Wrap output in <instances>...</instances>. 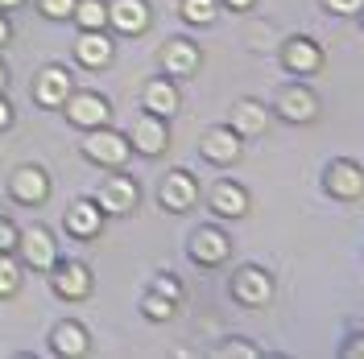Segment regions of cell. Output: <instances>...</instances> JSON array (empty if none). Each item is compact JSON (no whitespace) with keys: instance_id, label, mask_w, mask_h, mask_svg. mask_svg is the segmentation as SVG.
<instances>
[{"instance_id":"39","label":"cell","mask_w":364,"mask_h":359,"mask_svg":"<svg viewBox=\"0 0 364 359\" xmlns=\"http://www.w3.org/2000/svg\"><path fill=\"white\" fill-rule=\"evenodd\" d=\"M360 13H364V9H360Z\"/></svg>"},{"instance_id":"12","label":"cell","mask_w":364,"mask_h":359,"mask_svg":"<svg viewBox=\"0 0 364 359\" xmlns=\"http://www.w3.org/2000/svg\"><path fill=\"white\" fill-rule=\"evenodd\" d=\"M108 21L120 33H145L149 29V4L145 0H112L108 4Z\"/></svg>"},{"instance_id":"18","label":"cell","mask_w":364,"mask_h":359,"mask_svg":"<svg viewBox=\"0 0 364 359\" xmlns=\"http://www.w3.org/2000/svg\"><path fill=\"white\" fill-rule=\"evenodd\" d=\"M13 194H17L21 202H46V194H50V178H46L38 165H25V170L13 174Z\"/></svg>"},{"instance_id":"5","label":"cell","mask_w":364,"mask_h":359,"mask_svg":"<svg viewBox=\"0 0 364 359\" xmlns=\"http://www.w3.org/2000/svg\"><path fill=\"white\" fill-rule=\"evenodd\" d=\"M63 104H67L70 124H79V128H100V124H108V120H112V108H108V99H104V95H95V91H79V95H67Z\"/></svg>"},{"instance_id":"19","label":"cell","mask_w":364,"mask_h":359,"mask_svg":"<svg viewBox=\"0 0 364 359\" xmlns=\"http://www.w3.org/2000/svg\"><path fill=\"white\" fill-rule=\"evenodd\" d=\"M67 95H70V74L63 67H46L42 79H38V104H46V108H58Z\"/></svg>"},{"instance_id":"14","label":"cell","mask_w":364,"mask_h":359,"mask_svg":"<svg viewBox=\"0 0 364 359\" xmlns=\"http://www.w3.org/2000/svg\"><path fill=\"white\" fill-rule=\"evenodd\" d=\"M282 62H286V70H294V74H315L323 67V50L311 38H294V42H286V50H282Z\"/></svg>"},{"instance_id":"4","label":"cell","mask_w":364,"mask_h":359,"mask_svg":"<svg viewBox=\"0 0 364 359\" xmlns=\"http://www.w3.org/2000/svg\"><path fill=\"white\" fill-rule=\"evenodd\" d=\"M158 199H161V206H166V211L182 215V211H191V206L199 202V182L191 178L186 170H170V174L161 178Z\"/></svg>"},{"instance_id":"2","label":"cell","mask_w":364,"mask_h":359,"mask_svg":"<svg viewBox=\"0 0 364 359\" xmlns=\"http://www.w3.org/2000/svg\"><path fill=\"white\" fill-rule=\"evenodd\" d=\"M141 199V190H136L133 178H124V174H108V178L100 182V190H95V206L104 211V215H129Z\"/></svg>"},{"instance_id":"15","label":"cell","mask_w":364,"mask_h":359,"mask_svg":"<svg viewBox=\"0 0 364 359\" xmlns=\"http://www.w3.org/2000/svg\"><path fill=\"white\" fill-rule=\"evenodd\" d=\"M75 54H79V62L91 70L108 67L112 62V42L104 38V29H83V38L75 42Z\"/></svg>"},{"instance_id":"8","label":"cell","mask_w":364,"mask_h":359,"mask_svg":"<svg viewBox=\"0 0 364 359\" xmlns=\"http://www.w3.org/2000/svg\"><path fill=\"white\" fill-rule=\"evenodd\" d=\"M133 145L141 158H158V153H166V145H170V128H166V120L154 112H145L141 120H136V128H133Z\"/></svg>"},{"instance_id":"35","label":"cell","mask_w":364,"mask_h":359,"mask_svg":"<svg viewBox=\"0 0 364 359\" xmlns=\"http://www.w3.org/2000/svg\"><path fill=\"white\" fill-rule=\"evenodd\" d=\"M224 4H228V9H249L252 0H224Z\"/></svg>"},{"instance_id":"27","label":"cell","mask_w":364,"mask_h":359,"mask_svg":"<svg viewBox=\"0 0 364 359\" xmlns=\"http://www.w3.org/2000/svg\"><path fill=\"white\" fill-rule=\"evenodd\" d=\"M17 285H21V272H17V265L0 252V297H9V293H17Z\"/></svg>"},{"instance_id":"22","label":"cell","mask_w":364,"mask_h":359,"mask_svg":"<svg viewBox=\"0 0 364 359\" xmlns=\"http://www.w3.org/2000/svg\"><path fill=\"white\" fill-rule=\"evenodd\" d=\"M100 215H104V211H100L95 202H87V199L75 202V206L67 211V231H75L79 240H87V236L100 231Z\"/></svg>"},{"instance_id":"16","label":"cell","mask_w":364,"mask_h":359,"mask_svg":"<svg viewBox=\"0 0 364 359\" xmlns=\"http://www.w3.org/2000/svg\"><path fill=\"white\" fill-rule=\"evenodd\" d=\"M54 289L63 293V297H70V302L87 297V289H91V272H87V265H79V260H67V265H58V272H54Z\"/></svg>"},{"instance_id":"24","label":"cell","mask_w":364,"mask_h":359,"mask_svg":"<svg viewBox=\"0 0 364 359\" xmlns=\"http://www.w3.org/2000/svg\"><path fill=\"white\" fill-rule=\"evenodd\" d=\"M70 17L83 25V29H104L108 25V4L104 0H75V13Z\"/></svg>"},{"instance_id":"7","label":"cell","mask_w":364,"mask_h":359,"mask_svg":"<svg viewBox=\"0 0 364 359\" xmlns=\"http://www.w3.org/2000/svg\"><path fill=\"white\" fill-rule=\"evenodd\" d=\"M327 194H336V199H343V202L360 199L364 194V170L348 158L331 161V165H327Z\"/></svg>"},{"instance_id":"37","label":"cell","mask_w":364,"mask_h":359,"mask_svg":"<svg viewBox=\"0 0 364 359\" xmlns=\"http://www.w3.org/2000/svg\"><path fill=\"white\" fill-rule=\"evenodd\" d=\"M17 4H21V0H0V9H17Z\"/></svg>"},{"instance_id":"33","label":"cell","mask_w":364,"mask_h":359,"mask_svg":"<svg viewBox=\"0 0 364 359\" xmlns=\"http://www.w3.org/2000/svg\"><path fill=\"white\" fill-rule=\"evenodd\" d=\"M343 355H348V359H364V335H356V338H352V343L343 347Z\"/></svg>"},{"instance_id":"10","label":"cell","mask_w":364,"mask_h":359,"mask_svg":"<svg viewBox=\"0 0 364 359\" xmlns=\"http://www.w3.org/2000/svg\"><path fill=\"white\" fill-rule=\"evenodd\" d=\"M273 108H277L282 120H290V124H306V120H315L318 99L306 87H282V95L273 99Z\"/></svg>"},{"instance_id":"3","label":"cell","mask_w":364,"mask_h":359,"mask_svg":"<svg viewBox=\"0 0 364 359\" xmlns=\"http://www.w3.org/2000/svg\"><path fill=\"white\" fill-rule=\"evenodd\" d=\"M232 297L240 302V306H249V310H261V306H269L273 302V277L265 269H240L236 272V281H232Z\"/></svg>"},{"instance_id":"20","label":"cell","mask_w":364,"mask_h":359,"mask_svg":"<svg viewBox=\"0 0 364 359\" xmlns=\"http://www.w3.org/2000/svg\"><path fill=\"white\" fill-rule=\"evenodd\" d=\"M178 87L174 83H166V79H158V83H149L145 87V112L161 116V120H170V116L178 112Z\"/></svg>"},{"instance_id":"11","label":"cell","mask_w":364,"mask_h":359,"mask_svg":"<svg viewBox=\"0 0 364 359\" xmlns=\"http://www.w3.org/2000/svg\"><path fill=\"white\" fill-rule=\"evenodd\" d=\"M161 67H166V74H174V79L195 74L199 70V45L186 42V38H170L166 50H161Z\"/></svg>"},{"instance_id":"23","label":"cell","mask_w":364,"mask_h":359,"mask_svg":"<svg viewBox=\"0 0 364 359\" xmlns=\"http://www.w3.org/2000/svg\"><path fill=\"white\" fill-rule=\"evenodd\" d=\"M87 331L79 326V322H63L58 331H54V351L58 355H87Z\"/></svg>"},{"instance_id":"17","label":"cell","mask_w":364,"mask_h":359,"mask_svg":"<svg viewBox=\"0 0 364 359\" xmlns=\"http://www.w3.org/2000/svg\"><path fill=\"white\" fill-rule=\"evenodd\" d=\"M211 211L224 215V219H240V215L249 211V194H245V186H236V182H220V186L211 190Z\"/></svg>"},{"instance_id":"32","label":"cell","mask_w":364,"mask_h":359,"mask_svg":"<svg viewBox=\"0 0 364 359\" xmlns=\"http://www.w3.org/2000/svg\"><path fill=\"white\" fill-rule=\"evenodd\" d=\"M13 248H17V227L0 223V252H13Z\"/></svg>"},{"instance_id":"38","label":"cell","mask_w":364,"mask_h":359,"mask_svg":"<svg viewBox=\"0 0 364 359\" xmlns=\"http://www.w3.org/2000/svg\"><path fill=\"white\" fill-rule=\"evenodd\" d=\"M4 79H9V74H4V67H0V87H4Z\"/></svg>"},{"instance_id":"13","label":"cell","mask_w":364,"mask_h":359,"mask_svg":"<svg viewBox=\"0 0 364 359\" xmlns=\"http://www.w3.org/2000/svg\"><path fill=\"white\" fill-rule=\"evenodd\" d=\"M17 244H21L25 260H29L33 269H54V265H58V256H54V240H50L46 227H29L25 236H17Z\"/></svg>"},{"instance_id":"25","label":"cell","mask_w":364,"mask_h":359,"mask_svg":"<svg viewBox=\"0 0 364 359\" xmlns=\"http://www.w3.org/2000/svg\"><path fill=\"white\" fill-rule=\"evenodd\" d=\"M174 306L178 302H170V297H161V293H145V302H141V314L149 318V322H166V318H174Z\"/></svg>"},{"instance_id":"1","label":"cell","mask_w":364,"mask_h":359,"mask_svg":"<svg viewBox=\"0 0 364 359\" xmlns=\"http://www.w3.org/2000/svg\"><path fill=\"white\" fill-rule=\"evenodd\" d=\"M129 153H133L129 136H120L116 128H108V124L91 128V136L83 140V158L95 161V165H112V170H120V165L129 161Z\"/></svg>"},{"instance_id":"34","label":"cell","mask_w":364,"mask_h":359,"mask_svg":"<svg viewBox=\"0 0 364 359\" xmlns=\"http://www.w3.org/2000/svg\"><path fill=\"white\" fill-rule=\"evenodd\" d=\"M9 120H13V112H9V104L0 99V128H9Z\"/></svg>"},{"instance_id":"26","label":"cell","mask_w":364,"mask_h":359,"mask_svg":"<svg viewBox=\"0 0 364 359\" xmlns=\"http://www.w3.org/2000/svg\"><path fill=\"white\" fill-rule=\"evenodd\" d=\"M182 21L211 25L215 21V0H182Z\"/></svg>"},{"instance_id":"21","label":"cell","mask_w":364,"mask_h":359,"mask_svg":"<svg viewBox=\"0 0 364 359\" xmlns=\"http://www.w3.org/2000/svg\"><path fill=\"white\" fill-rule=\"evenodd\" d=\"M265 124H269V108H261L257 99H240V104H236L232 128H236L240 136H257V133H265Z\"/></svg>"},{"instance_id":"28","label":"cell","mask_w":364,"mask_h":359,"mask_svg":"<svg viewBox=\"0 0 364 359\" xmlns=\"http://www.w3.org/2000/svg\"><path fill=\"white\" fill-rule=\"evenodd\" d=\"M42 13L50 21H67L70 13H75V0H42Z\"/></svg>"},{"instance_id":"29","label":"cell","mask_w":364,"mask_h":359,"mask_svg":"<svg viewBox=\"0 0 364 359\" xmlns=\"http://www.w3.org/2000/svg\"><path fill=\"white\" fill-rule=\"evenodd\" d=\"M261 351L257 347H249V343H224L220 347V359H257Z\"/></svg>"},{"instance_id":"9","label":"cell","mask_w":364,"mask_h":359,"mask_svg":"<svg viewBox=\"0 0 364 359\" xmlns=\"http://www.w3.org/2000/svg\"><path fill=\"white\" fill-rule=\"evenodd\" d=\"M228 252H232V240H228L220 227H199L191 236V260L195 265H224Z\"/></svg>"},{"instance_id":"30","label":"cell","mask_w":364,"mask_h":359,"mask_svg":"<svg viewBox=\"0 0 364 359\" xmlns=\"http://www.w3.org/2000/svg\"><path fill=\"white\" fill-rule=\"evenodd\" d=\"M154 293L170 297V302H182V285L174 281V277H158V281H154Z\"/></svg>"},{"instance_id":"36","label":"cell","mask_w":364,"mask_h":359,"mask_svg":"<svg viewBox=\"0 0 364 359\" xmlns=\"http://www.w3.org/2000/svg\"><path fill=\"white\" fill-rule=\"evenodd\" d=\"M9 42V25H4V17H0V45Z\"/></svg>"},{"instance_id":"6","label":"cell","mask_w":364,"mask_h":359,"mask_svg":"<svg viewBox=\"0 0 364 359\" xmlns=\"http://www.w3.org/2000/svg\"><path fill=\"white\" fill-rule=\"evenodd\" d=\"M199 149H203L207 161H215V165H232V161L240 158V149H245V136L236 133L232 124H215V128H207L203 133Z\"/></svg>"},{"instance_id":"31","label":"cell","mask_w":364,"mask_h":359,"mask_svg":"<svg viewBox=\"0 0 364 359\" xmlns=\"http://www.w3.org/2000/svg\"><path fill=\"white\" fill-rule=\"evenodd\" d=\"M331 13H340V17H352V13H360L364 9V0H323Z\"/></svg>"}]
</instances>
